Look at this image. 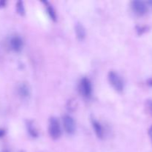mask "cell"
I'll use <instances>...</instances> for the list:
<instances>
[{
  "label": "cell",
  "instance_id": "1",
  "mask_svg": "<svg viewBox=\"0 0 152 152\" xmlns=\"http://www.w3.org/2000/svg\"><path fill=\"white\" fill-rule=\"evenodd\" d=\"M48 132L52 139L57 140L60 137L62 131L59 120L56 117H51L49 120Z\"/></svg>",
  "mask_w": 152,
  "mask_h": 152
},
{
  "label": "cell",
  "instance_id": "2",
  "mask_svg": "<svg viewBox=\"0 0 152 152\" xmlns=\"http://www.w3.org/2000/svg\"><path fill=\"white\" fill-rule=\"evenodd\" d=\"M108 77L109 83L116 91L119 92L123 91V88H124V83L118 74L114 71H110L108 73Z\"/></svg>",
  "mask_w": 152,
  "mask_h": 152
},
{
  "label": "cell",
  "instance_id": "3",
  "mask_svg": "<svg viewBox=\"0 0 152 152\" xmlns=\"http://www.w3.org/2000/svg\"><path fill=\"white\" fill-rule=\"evenodd\" d=\"M80 91L83 96L89 98L92 94V85L90 80L88 78H83L80 81Z\"/></svg>",
  "mask_w": 152,
  "mask_h": 152
},
{
  "label": "cell",
  "instance_id": "4",
  "mask_svg": "<svg viewBox=\"0 0 152 152\" xmlns=\"http://www.w3.org/2000/svg\"><path fill=\"white\" fill-rule=\"evenodd\" d=\"M63 125L66 133L68 134H73L76 131V123L72 117L69 115H65L63 117Z\"/></svg>",
  "mask_w": 152,
  "mask_h": 152
},
{
  "label": "cell",
  "instance_id": "5",
  "mask_svg": "<svg viewBox=\"0 0 152 152\" xmlns=\"http://www.w3.org/2000/svg\"><path fill=\"white\" fill-rule=\"evenodd\" d=\"M132 7L134 11L138 15H144L148 12V6H147L146 3L142 1H139V0H136V1H133L132 2Z\"/></svg>",
  "mask_w": 152,
  "mask_h": 152
},
{
  "label": "cell",
  "instance_id": "6",
  "mask_svg": "<svg viewBox=\"0 0 152 152\" xmlns=\"http://www.w3.org/2000/svg\"><path fill=\"white\" fill-rule=\"evenodd\" d=\"M10 48L15 52H20L23 48V41L21 39V37L18 36L12 37L10 41Z\"/></svg>",
  "mask_w": 152,
  "mask_h": 152
},
{
  "label": "cell",
  "instance_id": "7",
  "mask_svg": "<svg viewBox=\"0 0 152 152\" xmlns=\"http://www.w3.org/2000/svg\"><path fill=\"white\" fill-rule=\"evenodd\" d=\"M92 126H93V129L94 130L95 134H96V136L99 138L102 139L104 135V132L103 129H102V126H101L100 123L98 121H96V120H92Z\"/></svg>",
  "mask_w": 152,
  "mask_h": 152
},
{
  "label": "cell",
  "instance_id": "8",
  "mask_svg": "<svg viewBox=\"0 0 152 152\" xmlns=\"http://www.w3.org/2000/svg\"><path fill=\"white\" fill-rule=\"evenodd\" d=\"M75 32L77 37L80 40L84 39L85 37H86V32L85 28L83 27V25H81L80 23H77V25L75 27Z\"/></svg>",
  "mask_w": 152,
  "mask_h": 152
},
{
  "label": "cell",
  "instance_id": "9",
  "mask_svg": "<svg viewBox=\"0 0 152 152\" xmlns=\"http://www.w3.org/2000/svg\"><path fill=\"white\" fill-rule=\"evenodd\" d=\"M19 94L22 98H28L30 96V88L25 83H22L19 87Z\"/></svg>",
  "mask_w": 152,
  "mask_h": 152
},
{
  "label": "cell",
  "instance_id": "10",
  "mask_svg": "<svg viewBox=\"0 0 152 152\" xmlns=\"http://www.w3.org/2000/svg\"><path fill=\"white\" fill-rule=\"evenodd\" d=\"M42 2L45 4L46 10H47L48 14L49 15V16L50 17V19H53V21H56V13H55V11H54V10H53V7H51V5H50V4L48 2V1H42Z\"/></svg>",
  "mask_w": 152,
  "mask_h": 152
},
{
  "label": "cell",
  "instance_id": "11",
  "mask_svg": "<svg viewBox=\"0 0 152 152\" xmlns=\"http://www.w3.org/2000/svg\"><path fill=\"white\" fill-rule=\"evenodd\" d=\"M16 10L20 15L25 14V7H24L23 2L22 1H19L16 4Z\"/></svg>",
  "mask_w": 152,
  "mask_h": 152
},
{
  "label": "cell",
  "instance_id": "12",
  "mask_svg": "<svg viewBox=\"0 0 152 152\" xmlns=\"http://www.w3.org/2000/svg\"><path fill=\"white\" fill-rule=\"evenodd\" d=\"M28 132H29L30 134L31 135L32 137H37V131L35 130V129H34V127H33L32 125L29 124V126H28Z\"/></svg>",
  "mask_w": 152,
  "mask_h": 152
},
{
  "label": "cell",
  "instance_id": "13",
  "mask_svg": "<svg viewBox=\"0 0 152 152\" xmlns=\"http://www.w3.org/2000/svg\"><path fill=\"white\" fill-rule=\"evenodd\" d=\"M146 106L148 111L150 112V114L152 115V99H148V100H147Z\"/></svg>",
  "mask_w": 152,
  "mask_h": 152
},
{
  "label": "cell",
  "instance_id": "14",
  "mask_svg": "<svg viewBox=\"0 0 152 152\" xmlns=\"http://www.w3.org/2000/svg\"><path fill=\"white\" fill-rule=\"evenodd\" d=\"M148 134H149L150 138L151 140V142H152V126H150L149 129H148Z\"/></svg>",
  "mask_w": 152,
  "mask_h": 152
},
{
  "label": "cell",
  "instance_id": "15",
  "mask_svg": "<svg viewBox=\"0 0 152 152\" xmlns=\"http://www.w3.org/2000/svg\"><path fill=\"white\" fill-rule=\"evenodd\" d=\"M4 134H5L4 130H3V129H0V137H1L4 136Z\"/></svg>",
  "mask_w": 152,
  "mask_h": 152
},
{
  "label": "cell",
  "instance_id": "16",
  "mask_svg": "<svg viewBox=\"0 0 152 152\" xmlns=\"http://www.w3.org/2000/svg\"><path fill=\"white\" fill-rule=\"evenodd\" d=\"M147 83H148V85H149L150 86H152V78L149 79V80H148V81H147Z\"/></svg>",
  "mask_w": 152,
  "mask_h": 152
},
{
  "label": "cell",
  "instance_id": "17",
  "mask_svg": "<svg viewBox=\"0 0 152 152\" xmlns=\"http://www.w3.org/2000/svg\"><path fill=\"white\" fill-rule=\"evenodd\" d=\"M4 4H5L4 1H0V7H3V6H4Z\"/></svg>",
  "mask_w": 152,
  "mask_h": 152
},
{
  "label": "cell",
  "instance_id": "18",
  "mask_svg": "<svg viewBox=\"0 0 152 152\" xmlns=\"http://www.w3.org/2000/svg\"><path fill=\"white\" fill-rule=\"evenodd\" d=\"M148 4H151V5H152V1H148Z\"/></svg>",
  "mask_w": 152,
  "mask_h": 152
},
{
  "label": "cell",
  "instance_id": "19",
  "mask_svg": "<svg viewBox=\"0 0 152 152\" xmlns=\"http://www.w3.org/2000/svg\"><path fill=\"white\" fill-rule=\"evenodd\" d=\"M4 152H7V151H4Z\"/></svg>",
  "mask_w": 152,
  "mask_h": 152
}]
</instances>
